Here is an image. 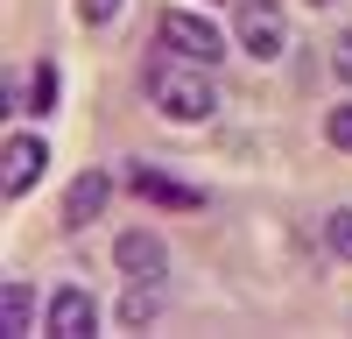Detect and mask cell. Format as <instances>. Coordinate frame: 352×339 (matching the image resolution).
<instances>
[{"instance_id":"obj_5","label":"cell","mask_w":352,"mask_h":339,"mask_svg":"<svg viewBox=\"0 0 352 339\" xmlns=\"http://www.w3.org/2000/svg\"><path fill=\"white\" fill-rule=\"evenodd\" d=\"M106 198H113V177H106V170H78L71 191H64V226H71V234H78V226H92V219L106 212Z\"/></svg>"},{"instance_id":"obj_8","label":"cell","mask_w":352,"mask_h":339,"mask_svg":"<svg viewBox=\"0 0 352 339\" xmlns=\"http://www.w3.org/2000/svg\"><path fill=\"white\" fill-rule=\"evenodd\" d=\"M134 191L148 198V205H169V212H197V205H204V191H197V184L162 177V170H134Z\"/></svg>"},{"instance_id":"obj_12","label":"cell","mask_w":352,"mask_h":339,"mask_svg":"<svg viewBox=\"0 0 352 339\" xmlns=\"http://www.w3.org/2000/svg\"><path fill=\"white\" fill-rule=\"evenodd\" d=\"M324 240H331V254H345V262H352V205H338V212L324 219Z\"/></svg>"},{"instance_id":"obj_10","label":"cell","mask_w":352,"mask_h":339,"mask_svg":"<svg viewBox=\"0 0 352 339\" xmlns=\"http://www.w3.org/2000/svg\"><path fill=\"white\" fill-rule=\"evenodd\" d=\"M0 332L8 339L36 332V290H28V282H8V290H0Z\"/></svg>"},{"instance_id":"obj_15","label":"cell","mask_w":352,"mask_h":339,"mask_svg":"<svg viewBox=\"0 0 352 339\" xmlns=\"http://www.w3.org/2000/svg\"><path fill=\"white\" fill-rule=\"evenodd\" d=\"M331 64H338V78L352 85V36H338V43H331Z\"/></svg>"},{"instance_id":"obj_4","label":"cell","mask_w":352,"mask_h":339,"mask_svg":"<svg viewBox=\"0 0 352 339\" xmlns=\"http://www.w3.org/2000/svg\"><path fill=\"white\" fill-rule=\"evenodd\" d=\"M113 269H120L127 282H169V247L155 240V234H120L113 240Z\"/></svg>"},{"instance_id":"obj_14","label":"cell","mask_w":352,"mask_h":339,"mask_svg":"<svg viewBox=\"0 0 352 339\" xmlns=\"http://www.w3.org/2000/svg\"><path fill=\"white\" fill-rule=\"evenodd\" d=\"M120 8H127V0H78V21L85 28H106V21H120Z\"/></svg>"},{"instance_id":"obj_7","label":"cell","mask_w":352,"mask_h":339,"mask_svg":"<svg viewBox=\"0 0 352 339\" xmlns=\"http://www.w3.org/2000/svg\"><path fill=\"white\" fill-rule=\"evenodd\" d=\"M43 163H50V149H43V134H14L8 141V198H21V191H36V177H43Z\"/></svg>"},{"instance_id":"obj_3","label":"cell","mask_w":352,"mask_h":339,"mask_svg":"<svg viewBox=\"0 0 352 339\" xmlns=\"http://www.w3.org/2000/svg\"><path fill=\"white\" fill-rule=\"evenodd\" d=\"M232 36H240L247 56H261V64H275V56L289 50V21L275 0H232Z\"/></svg>"},{"instance_id":"obj_1","label":"cell","mask_w":352,"mask_h":339,"mask_svg":"<svg viewBox=\"0 0 352 339\" xmlns=\"http://www.w3.org/2000/svg\"><path fill=\"white\" fill-rule=\"evenodd\" d=\"M141 92H148V106L162 113V121L176 127H197L219 113V85H212V64H190V56H162V64L141 71Z\"/></svg>"},{"instance_id":"obj_9","label":"cell","mask_w":352,"mask_h":339,"mask_svg":"<svg viewBox=\"0 0 352 339\" xmlns=\"http://www.w3.org/2000/svg\"><path fill=\"white\" fill-rule=\"evenodd\" d=\"M169 311V282H134V290L120 297V332H141V325H155Z\"/></svg>"},{"instance_id":"obj_11","label":"cell","mask_w":352,"mask_h":339,"mask_svg":"<svg viewBox=\"0 0 352 339\" xmlns=\"http://www.w3.org/2000/svg\"><path fill=\"white\" fill-rule=\"evenodd\" d=\"M56 99H64V71L36 64V78H28V113H56Z\"/></svg>"},{"instance_id":"obj_13","label":"cell","mask_w":352,"mask_h":339,"mask_svg":"<svg viewBox=\"0 0 352 339\" xmlns=\"http://www.w3.org/2000/svg\"><path fill=\"white\" fill-rule=\"evenodd\" d=\"M324 141L352 156V99H345V106H331V121H324Z\"/></svg>"},{"instance_id":"obj_16","label":"cell","mask_w":352,"mask_h":339,"mask_svg":"<svg viewBox=\"0 0 352 339\" xmlns=\"http://www.w3.org/2000/svg\"><path fill=\"white\" fill-rule=\"evenodd\" d=\"M310 8H331V0H310Z\"/></svg>"},{"instance_id":"obj_2","label":"cell","mask_w":352,"mask_h":339,"mask_svg":"<svg viewBox=\"0 0 352 339\" xmlns=\"http://www.w3.org/2000/svg\"><path fill=\"white\" fill-rule=\"evenodd\" d=\"M155 43H162L169 56H190V64H219V56H226V36H219L204 14H190V8H162Z\"/></svg>"},{"instance_id":"obj_6","label":"cell","mask_w":352,"mask_h":339,"mask_svg":"<svg viewBox=\"0 0 352 339\" xmlns=\"http://www.w3.org/2000/svg\"><path fill=\"white\" fill-rule=\"evenodd\" d=\"M92 325H99V304L78 290V282H64V290L50 297V332L56 339H92Z\"/></svg>"}]
</instances>
